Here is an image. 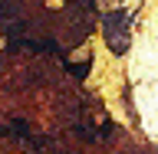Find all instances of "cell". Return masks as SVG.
Returning <instances> with one entry per match:
<instances>
[{
	"label": "cell",
	"instance_id": "2",
	"mask_svg": "<svg viewBox=\"0 0 158 154\" xmlns=\"http://www.w3.org/2000/svg\"><path fill=\"white\" fill-rule=\"evenodd\" d=\"M0 135H7V128H3V125H0Z\"/></svg>",
	"mask_w": 158,
	"mask_h": 154
},
{
	"label": "cell",
	"instance_id": "1",
	"mask_svg": "<svg viewBox=\"0 0 158 154\" xmlns=\"http://www.w3.org/2000/svg\"><path fill=\"white\" fill-rule=\"evenodd\" d=\"M89 66H92V62H89V59H86V62H82V66H73V76H76V79H86Z\"/></svg>",
	"mask_w": 158,
	"mask_h": 154
}]
</instances>
